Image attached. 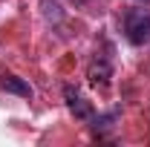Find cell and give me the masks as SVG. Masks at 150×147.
Listing matches in <instances>:
<instances>
[{"label":"cell","instance_id":"3957f363","mask_svg":"<svg viewBox=\"0 0 150 147\" xmlns=\"http://www.w3.org/2000/svg\"><path fill=\"white\" fill-rule=\"evenodd\" d=\"M0 90H3V92H12V95H20V98H32V87H29L23 78H15V75L0 78Z\"/></svg>","mask_w":150,"mask_h":147},{"label":"cell","instance_id":"8992f818","mask_svg":"<svg viewBox=\"0 0 150 147\" xmlns=\"http://www.w3.org/2000/svg\"><path fill=\"white\" fill-rule=\"evenodd\" d=\"M139 3H150V0H139Z\"/></svg>","mask_w":150,"mask_h":147},{"label":"cell","instance_id":"277c9868","mask_svg":"<svg viewBox=\"0 0 150 147\" xmlns=\"http://www.w3.org/2000/svg\"><path fill=\"white\" fill-rule=\"evenodd\" d=\"M110 64H107V61H95L93 66H90V81H93L95 87H98V84H101V87H104V84H107V81H110Z\"/></svg>","mask_w":150,"mask_h":147},{"label":"cell","instance_id":"7a4b0ae2","mask_svg":"<svg viewBox=\"0 0 150 147\" xmlns=\"http://www.w3.org/2000/svg\"><path fill=\"white\" fill-rule=\"evenodd\" d=\"M64 98H67V104H69V110H72L75 118H81V121L93 118V107H90V101L75 90V87H64Z\"/></svg>","mask_w":150,"mask_h":147},{"label":"cell","instance_id":"5b68a950","mask_svg":"<svg viewBox=\"0 0 150 147\" xmlns=\"http://www.w3.org/2000/svg\"><path fill=\"white\" fill-rule=\"evenodd\" d=\"M40 6H43V15H46L49 20H61L64 18V15H61V6H58L55 0H43Z\"/></svg>","mask_w":150,"mask_h":147},{"label":"cell","instance_id":"6da1fadb","mask_svg":"<svg viewBox=\"0 0 150 147\" xmlns=\"http://www.w3.org/2000/svg\"><path fill=\"white\" fill-rule=\"evenodd\" d=\"M124 32H127V40L133 46H144L150 40V12L147 9H133L124 18Z\"/></svg>","mask_w":150,"mask_h":147}]
</instances>
